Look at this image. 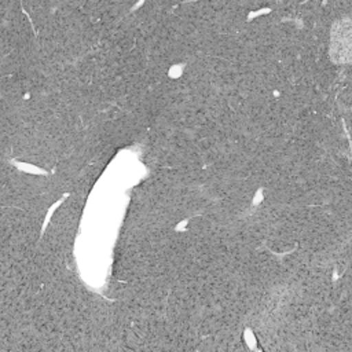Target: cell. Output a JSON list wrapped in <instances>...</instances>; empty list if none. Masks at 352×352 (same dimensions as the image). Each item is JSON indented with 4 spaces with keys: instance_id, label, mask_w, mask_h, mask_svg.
<instances>
[{
    "instance_id": "6da1fadb",
    "label": "cell",
    "mask_w": 352,
    "mask_h": 352,
    "mask_svg": "<svg viewBox=\"0 0 352 352\" xmlns=\"http://www.w3.org/2000/svg\"><path fill=\"white\" fill-rule=\"evenodd\" d=\"M330 56L336 63H352V18H344L333 25Z\"/></svg>"
}]
</instances>
